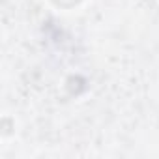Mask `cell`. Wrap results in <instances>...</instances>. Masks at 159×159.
<instances>
[{
  "instance_id": "cell-1",
  "label": "cell",
  "mask_w": 159,
  "mask_h": 159,
  "mask_svg": "<svg viewBox=\"0 0 159 159\" xmlns=\"http://www.w3.org/2000/svg\"><path fill=\"white\" fill-rule=\"evenodd\" d=\"M54 2H56V4H62V6H64V0H54ZM75 2H77V0H71V4H75Z\"/></svg>"
}]
</instances>
